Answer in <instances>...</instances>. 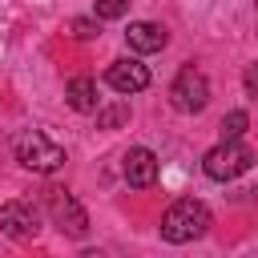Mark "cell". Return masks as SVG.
I'll return each instance as SVG.
<instances>
[{
	"label": "cell",
	"instance_id": "1",
	"mask_svg": "<svg viewBox=\"0 0 258 258\" xmlns=\"http://www.w3.org/2000/svg\"><path fill=\"white\" fill-rule=\"evenodd\" d=\"M210 210H206V202H194V198H181V202H173L169 210H165V218H161V238L165 242H173V246H181V242H194V238H202L206 230H210Z\"/></svg>",
	"mask_w": 258,
	"mask_h": 258
},
{
	"label": "cell",
	"instance_id": "2",
	"mask_svg": "<svg viewBox=\"0 0 258 258\" xmlns=\"http://www.w3.org/2000/svg\"><path fill=\"white\" fill-rule=\"evenodd\" d=\"M12 153H16V161H20L24 169H32V173H56V169L64 165V149H60L52 137H44L40 129H24V133L12 141Z\"/></svg>",
	"mask_w": 258,
	"mask_h": 258
},
{
	"label": "cell",
	"instance_id": "3",
	"mask_svg": "<svg viewBox=\"0 0 258 258\" xmlns=\"http://www.w3.org/2000/svg\"><path fill=\"white\" fill-rule=\"evenodd\" d=\"M250 165H254V153H250L242 141H218V145L202 157V169H206V177H214V181H234V177H242Z\"/></svg>",
	"mask_w": 258,
	"mask_h": 258
},
{
	"label": "cell",
	"instance_id": "4",
	"mask_svg": "<svg viewBox=\"0 0 258 258\" xmlns=\"http://www.w3.org/2000/svg\"><path fill=\"white\" fill-rule=\"evenodd\" d=\"M169 101H173L177 113H202L210 105V81H206V73L194 69V64H185L173 77V85H169Z\"/></svg>",
	"mask_w": 258,
	"mask_h": 258
},
{
	"label": "cell",
	"instance_id": "5",
	"mask_svg": "<svg viewBox=\"0 0 258 258\" xmlns=\"http://www.w3.org/2000/svg\"><path fill=\"white\" fill-rule=\"evenodd\" d=\"M44 206H48V218H52L69 238H85V234H89V214L81 210V202H77L69 189H48V194H44Z\"/></svg>",
	"mask_w": 258,
	"mask_h": 258
},
{
	"label": "cell",
	"instance_id": "6",
	"mask_svg": "<svg viewBox=\"0 0 258 258\" xmlns=\"http://www.w3.org/2000/svg\"><path fill=\"white\" fill-rule=\"evenodd\" d=\"M0 230H4L8 238H16V242L36 238V230H40V214H36V206H32V202H20V198L4 202V206H0Z\"/></svg>",
	"mask_w": 258,
	"mask_h": 258
},
{
	"label": "cell",
	"instance_id": "7",
	"mask_svg": "<svg viewBox=\"0 0 258 258\" xmlns=\"http://www.w3.org/2000/svg\"><path fill=\"white\" fill-rule=\"evenodd\" d=\"M105 81H109L117 93H141V89L149 85V69H145L141 60H133V56H121V60L109 64Z\"/></svg>",
	"mask_w": 258,
	"mask_h": 258
},
{
	"label": "cell",
	"instance_id": "8",
	"mask_svg": "<svg viewBox=\"0 0 258 258\" xmlns=\"http://www.w3.org/2000/svg\"><path fill=\"white\" fill-rule=\"evenodd\" d=\"M121 173H125V181H129L133 189H145V185H153V181H157V157H153V149H145V145L129 149V153H125V165H121Z\"/></svg>",
	"mask_w": 258,
	"mask_h": 258
},
{
	"label": "cell",
	"instance_id": "9",
	"mask_svg": "<svg viewBox=\"0 0 258 258\" xmlns=\"http://www.w3.org/2000/svg\"><path fill=\"white\" fill-rule=\"evenodd\" d=\"M125 40H129L133 52H161V48L169 44V32H165V24H157V20H137V24H129Z\"/></svg>",
	"mask_w": 258,
	"mask_h": 258
},
{
	"label": "cell",
	"instance_id": "10",
	"mask_svg": "<svg viewBox=\"0 0 258 258\" xmlns=\"http://www.w3.org/2000/svg\"><path fill=\"white\" fill-rule=\"evenodd\" d=\"M64 97H69V105H73L77 113H97V109H101V97H97V81H93V77H77V81H69Z\"/></svg>",
	"mask_w": 258,
	"mask_h": 258
},
{
	"label": "cell",
	"instance_id": "11",
	"mask_svg": "<svg viewBox=\"0 0 258 258\" xmlns=\"http://www.w3.org/2000/svg\"><path fill=\"white\" fill-rule=\"evenodd\" d=\"M129 121V105L125 101H113V105H101L97 109V125L101 129H117V125H125Z\"/></svg>",
	"mask_w": 258,
	"mask_h": 258
},
{
	"label": "cell",
	"instance_id": "12",
	"mask_svg": "<svg viewBox=\"0 0 258 258\" xmlns=\"http://www.w3.org/2000/svg\"><path fill=\"white\" fill-rule=\"evenodd\" d=\"M246 125H250V117H246L242 109H234V113H226V117H222V141H242V133H246Z\"/></svg>",
	"mask_w": 258,
	"mask_h": 258
},
{
	"label": "cell",
	"instance_id": "13",
	"mask_svg": "<svg viewBox=\"0 0 258 258\" xmlns=\"http://www.w3.org/2000/svg\"><path fill=\"white\" fill-rule=\"evenodd\" d=\"M129 12V0H97V20H121Z\"/></svg>",
	"mask_w": 258,
	"mask_h": 258
},
{
	"label": "cell",
	"instance_id": "14",
	"mask_svg": "<svg viewBox=\"0 0 258 258\" xmlns=\"http://www.w3.org/2000/svg\"><path fill=\"white\" fill-rule=\"evenodd\" d=\"M69 28H73L77 40H93V36H97V24H93V20H73Z\"/></svg>",
	"mask_w": 258,
	"mask_h": 258
},
{
	"label": "cell",
	"instance_id": "15",
	"mask_svg": "<svg viewBox=\"0 0 258 258\" xmlns=\"http://www.w3.org/2000/svg\"><path fill=\"white\" fill-rule=\"evenodd\" d=\"M246 89H250V93H258V69H250V73H246Z\"/></svg>",
	"mask_w": 258,
	"mask_h": 258
}]
</instances>
